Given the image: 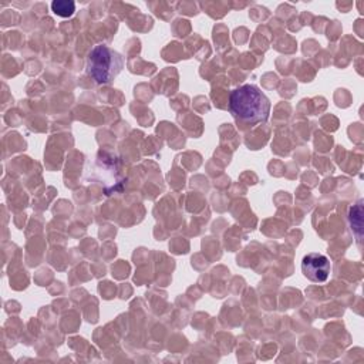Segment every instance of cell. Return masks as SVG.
I'll list each match as a JSON object with an SVG mask.
<instances>
[{
	"label": "cell",
	"mask_w": 364,
	"mask_h": 364,
	"mask_svg": "<svg viewBox=\"0 0 364 364\" xmlns=\"http://www.w3.org/2000/svg\"><path fill=\"white\" fill-rule=\"evenodd\" d=\"M51 10L60 17H71L75 11V3L71 0H55L51 3Z\"/></svg>",
	"instance_id": "obj_5"
},
{
	"label": "cell",
	"mask_w": 364,
	"mask_h": 364,
	"mask_svg": "<svg viewBox=\"0 0 364 364\" xmlns=\"http://www.w3.org/2000/svg\"><path fill=\"white\" fill-rule=\"evenodd\" d=\"M350 225L357 237V242H361L363 237V200H358L350 208Z\"/></svg>",
	"instance_id": "obj_4"
},
{
	"label": "cell",
	"mask_w": 364,
	"mask_h": 364,
	"mask_svg": "<svg viewBox=\"0 0 364 364\" xmlns=\"http://www.w3.org/2000/svg\"><path fill=\"white\" fill-rule=\"evenodd\" d=\"M124 68V60L119 53L108 46H95L87 58V74L97 84H109Z\"/></svg>",
	"instance_id": "obj_2"
},
{
	"label": "cell",
	"mask_w": 364,
	"mask_h": 364,
	"mask_svg": "<svg viewBox=\"0 0 364 364\" xmlns=\"http://www.w3.org/2000/svg\"><path fill=\"white\" fill-rule=\"evenodd\" d=\"M270 107L269 98L253 84L240 85L229 95V111L242 124L256 125L264 122L269 118Z\"/></svg>",
	"instance_id": "obj_1"
},
{
	"label": "cell",
	"mask_w": 364,
	"mask_h": 364,
	"mask_svg": "<svg viewBox=\"0 0 364 364\" xmlns=\"http://www.w3.org/2000/svg\"><path fill=\"white\" fill-rule=\"evenodd\" d=\"M301 272L309 280L323 283L330 276L331 264L327 256L321 253H309L301 260Z\"/></svg>",
	"instance_id": "obj_3"
}]
</instances>
